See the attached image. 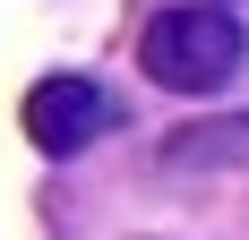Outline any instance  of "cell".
I'll list each match as a JSON object with an SVG mask.
<instances>
[{
    "instance_id": "1",
    "label": "cell",
    "mask_w": 249,
    "mask_h": 240,
    "mask_svg": "<svg viewBox=\"0 0 249 240\" xmlns=\"http://www.w3.org/2000/svg\"><path fill=\"white\" fill-rule=\"evenodd\" d=\"M249 60V34L232 9H198V0H172L163 17H146V34H138V69L155 77V86H172V95H215V86H232Z\"/></svg>"
},
{
    "instance_id": "2",
    "label": "cell",
    "mask_w": 249,
    "mask_h": 240,
    "mask_svg": "<svg viewBox=\"0 0 249 240\" xmlns=\"http://www.w3.org/2000/svg\"><path fill=\"white\" fill-rule=\"evenodd\" d=\"M112 129H121V103L103 95L95 77H43V86H35V95H26V137L43 146L52 163H69V154H86V146L95 137H112Z\"/></svg>"
},
{
    "instance_id": "3",
    "label": "cell",
    "mask_w": 249,
    "mask_h": 240,
    "mask_svg": "<svg viewBox=\"0 0 249 240\" xmlns=\"http://www.w3.org/2000/svg\"><path fill=\"white\" fill-rule=\"evenodd\" d=\"M163 171H249V120H189L163 137Z\"/></svg>"
},
{
    "instance_id": "4",
    "label": "cell",
    "mask_w": 249,
    "mask_h": 240,
    "mask_svg": "<svg viewBox=\"0 0 249 240\" xmlns=\"http://www.w3.org/2000/svg\"><path fill=\"white\" fill-rule=\"evenodd\" d=\"M198 9H224V0H198Z\"/></svg>"
}]
</instances>
